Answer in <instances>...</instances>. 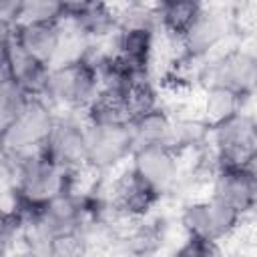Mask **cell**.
I'll list each match as a JSON object with an SVG mask.
<instances>
[{"instance_id":"52a82bcc","label":"cell","mask_w":257,"mask_h":257,"mask_svg":"<svg viewBox=\"0 0 257 257\" xmlns=\"http://www.w3.org/2000/svg\"><path fill=\"white\" fill-rule=\"evenodd\" d=\"M133 169L159 195L177 187V157L165 145H143L133 151Z\"/></svg>"},{"instance_id":"3957f363","label":"cell","mask_w":257,"mask_h":257,"mask_svg":"<svg viewBox=\"0 0 257 257\" xmlns=\"http://www.w3.org/2000/svg\"><path fill=\"white\" fill-rule=\"evenodd\" d=\"M54 126V112L38 94H30L18 116L0 133L6 155H22L46 151L48 137Z\"/></svg>"},{"instance_id":"44dd1931","label":"cell","mask_w":257,"mask_h":257,"mask_svg":"<svg viewBox=\"0 0 257 257\" xmlns=\"http://www.w3.org/2000/svg\"><path fill=\"white\" fill-rule=\"evenodd\" d=\"M8 30H10V26H8V24H4V22L0 20V40H4V38H6Z\"/></svg>"},{"instance_id":"2e32d148","label":"cell","mask_w":257,"mask_h":257,"mask_svg":"<svg viewBox=\"0 0 257 257\" xmlns=\"http://www.w3.org/2000/svg\"><path fill=\"white\" fill-rule=\"evenodd\" d=\"M62 6L58 0H18L14 20L10 26H28V24H42L54 22L62 14Z\"/></svg>"},{"instance_id":"6da1fadb","label":"cell","mask_w":257,"mask_h":257,"mask_svg":"<svg viewBox=\"0 0 257 257\" xmlns=\"http://www.w3.org/2000/svg\"><path fill=\"white\" fill-rule=\"evenodd\" d=\"M10 177L30 205H42L60 193H68V171L48 159L46 151L6 155Z\"/></svg>"},{"instance_id":"9a60e30c","label":"cell","mask_w":257,"mask_h":257,"mask_svg":"<svg viewBox=\"0 0 257 257\" xmlns=\"http://www.w3.org/2000/svg\"><path fill=\"white\" fill-rule=\"evenodd\" d=\"M135 149L143 145H165L171 131V116L167 110L153 108L131 120Z\"/></svg>"},{"instance_id":"277c9868","label":"cell","mask_w":257,"mask_h":257,"mask_svg":"<svg viewBox=\"0 0 257 257\" xmlns=\"http://www.w3.org/2000/svg\"><path fill=\"white\" fill-rule=\"evenodd\" d=\"M209 137L213 139V149L221 169H241L253 165L257 149L253 116L237 112L227 120L211 126Z\"/></svg>"},{"instance_id":"5b68a950","label":"cell","mask_w":257,"mask_h":257,"mask_svg":"<svg viewBox=\"0 0 257 257\" xmlns=\"http://www.w3.org/2000/svg\"><path fill=\"white\" fill-rule=\"evenodd\" d=\"M86 135V163L98 167L100 171L124 161L135 151V139L131 122H88Z\"/></svg>"},{"instance_id":"4fadbf2b","label":"cell","mask_w":257,"mask_h":257,"mask_svg":"<svg viewBox=\"0 0 257 257\" xmlns=\"http://www.w3.org/2000/svg\"><path fill=\"white\" fill-rule=\"evenodd\" d=\"M203 6V0H157V6L153 10L161 20L165 32L181 40Z\"/></svg>"},{"instance_id":"ba28073f","label":"cell","mask_w":257,"mask_h":257,"mask_svg":"<svg viewBox=\"0 0 257 257\" xmlns=\"http://www.w3.org/2000/svg\"><path fill=\"white\" fill-rule=\"evenodd\" d=\"M229 24L231 16L225 6H203L181 38L187 56H201L217 46L227 36Z\"/></svg>"},{"instance_id":"e0dca14e","label":"cell","mask_w":257,"mask_h":257,"mask_svg":"<svg viewBox=\"0 0 257 257\" xmlns=\"http://www.w3.org/2000/svg\"><path fill=\"white\" fill-rule=\"evenodd\" d=\"M28 96L30 94L12 78L0 80V133L18 116Z\"/></svg>"},{"instance_id":"30bf717a","label":"cell","mask_w":257,"mask_h":257,"mask_svg":"<svg viewBox=\"0 0 257 257\" xmlns=\"http://www.w3.org/2000/svg\"><path fill=\"white\" fill-rule=\"evenodd\" d=\"M213 199L235 209L239 215L249 211L255 203V175L251 167L241 169H221L211 183Z\"/></svg>"},{"instance_id":"d6986e66","label":"cell","mask_w":257,"mask_h":257,"mask_svg":"<svg viewBox=\"0 0 257 257\" xmlns=\"http://www.w3.org/2000/svg\"><path fill=\"white\" fill-rule=\"evenodd\" d=\"M90 0H58V4L62 6L64 12H80L82 8L88 6Z\"/></svg>"},{"instance_id":"5bb4252c","label":"cell","mask_w":257,"mask_h":257,"mask_svg":"<svg viewBox=\"0 0 257 257\" xmlns=\"http://www.w3.org/2000/svg\"><path fill=\"white\" fill-rule=\"evenodd\" d=\"M245 94H251V92H245ZM245 94H239L225 86H209L205 92V98H203L201 118L209 124V128L227 120L229 116L241 112Z\"/></svg>"},{"instance_id":"9c48e42d","label":"cell","mask_w":257,"mask_h":257,"mask_svg":"<svg viewBox=\"0 0 257 257\" xmlns=\"http://www.w3.org/2000/svg\"><path fill=\"white\" fill-rule=\"evenodd\" d=\"M203 80L209 86H225L239 94L253 92L255 58L249 52L233 50L203 68Z\"/></svg>"},{"instance_id":"7a4b0ae2","label":"cell","mask_w":257,"mask_h":257,"mask_svg":"<svg viewBox=\"0 0 257 257\" xmlns=\"http://www.w3.org/2000/svg\"><path fill=\"white\" fill-rule=\"evenodd\" d=\"M96 94V72L82 60L76 64L48 68L42 98L52 112L86 110Z\"/></svg>"},{"instance_id":"7c38bea8","label":"cell","mask_w":257,"mask_h":257,"mask_svg":"<svg viewBox=\"0 0 257 257\" xmlns=\"http://www.w3.org/2000/svg\"><path fill=\"white\" fill-rule=\"evenodd\" d=\"M10 32L28 54H32L36 60H40L46 66L50 64L60 38L56 20L42 24H28V26H10Z\"/></svg>"},{"instance_id":"ffe728a7","label":"cell","mask_w":257,"mask_h":257,"mask_svg":"<svg viewBox=\"0 0 257 257\" xmlns=\"http://www.w3.org/2000/svg\"><path fill=\"white\" fill-rule=\"evenodd\" d=\"M6 167H8V161H6V153H4L2 143H0V173H2V171H6Z\"/></svg>"},{"instance_id":"ac0fdd59","label":"cell","mask_w":257,"mask_h":257,"mask_svg":"<svg viewBox=\"0 0 257 257\" xmlns=\"http://www.w3.org/2000/svg\"><path fill=\"white\" fill-rule=\"evenodd\" d=\"M16 2L18 0H0V20L4 24H12L14 20V12H16Z\"/></svg>"},{"instance_id":"8992f818","label":"cell","mask_w":257,"mask_h":257,"mask_svg":"<svg viewBox=\"0 0 257 257\" xmlns=\"http://www.w3.org/2000/svg\"><path fill=\"white\" fill-rule=\"evenodd\" d=\"M239 217L241 215L235 209L211 197L187 205L181 215V225L191 237L219 243L235 231Z\"/></svg>"},{"instance_id":"8fae6325","label":"cell","mask_w":257,"mask_h":257,"mask_svg":"<svg viewBox=\"0 0 257 257\" xmlns=\"http://www.w3.org/2000/svg\"><path fill=\"white\" fill-rule=\"evenodd\" d=\"M6 62H8L10 76L16 84H20L28 94H38V96L42 94L48 66L42 64L40 60H36L32 54H28L16 42V38L12 36L10 30L6 36Z\"/></svg>"}]
</instances>
